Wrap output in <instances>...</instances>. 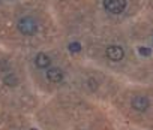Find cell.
<instances>
[{
    "label": "cell",
    "mask_w": 153,
    "mask_h": 130,
    "mask_svg": "<svg viewBox=\"0 0 153 130\" xmlns=\"http://www.w3.org/2000/svg\"><path fill=\"white\" fill-rule=\"evenodd\" d=\"M17 27H18V32L21 35H24V36H33L38 32L39 24H38V21L33 17H29L27 15V17H23V18L18 20Z\"/></svg>",
    "instance_id": "6da1fadb"
},
{
    "label": "cell",
    "mask_w": 153,
    "mask_h": 130,
    "mask_svg": "<svg viewBox=\"0 0 153 130\" xmlns=\"http://www.w3.org/2000/svg\"><path fill=\"white\" fill-rule=\"evenodd\" d=\"M126 0H104V8L110 14L119 15L126 9Z\"/></svg>",
    "instance_id": "7a4b0ae2"
},
{
    "label": "cell",
    "mask_w": 153,
    "mask_h": 130,
    "mask_svg": "<svg viewBox=\"0 0 153 130\" xmlns=\"http://www.w3.org/2000/svg\"><path fill=\"white\" fill-rule=\"evenodd\" d=\"M105 54H107V58L111 61H120L125 58V49L120 45H110Z\"/></svg>",
    "instance_id": "3957f363"
},
{
    "label": "cell",
    "mask_w": 153,
    "mask_h": 130,
    "mask_svg": "<svg viewBox=\"0 0 153 130\" xmlns=\"http://www.w3.org/2000/svg\"><path fill=\"white\" fill-rule=\"evenodd\" d=\"M131 105H132V108H134L135 111L144 112V111H147V109H149L150 102H149V99H147L146 96H135V97L132 99Z\"/></svg>",
    "instance_id": "277c9868"
},
{
    "label": "cell",
    "mask_w": 153,
    "mask_h": 130,
    "mask_svg": "<svg viewBox=\"0 0 153 130\" xmlns=\"http://www.w3.org/2000/svg\"><path fill=\"white\" fill-rule=\"evenodd\" d=\"M63 78H65V73H63L62 69H59V68H48V71H47V79L50 82H56L57 84V82H62Z\"/></svg>",
    "instance_id": "5b68a950"
},
{
    "label": "cell",
    "mask_w": 153,
    "mask_h": 130,
    "mask_svg": "<svg viewBox=\"0 0 153 130\" xmlns=\"http://www.w3.org/2000/svg\"><path fill=\"white\" fill-rule=\"evenodd\" d=\"M35 64H36L38 69H48L50 64H51V58H50V55L41 52L35 57Z\"/></svg>",
    "instance_id": "8992f818"
},
{
    "label": "cell",
    "mask_w": 153,
    "mask_h": 130,
    "mask_svg": "<svg viewBox=\"0 0 153 130\" xmlns=\"http://www.w3.org/2000/svg\"><path fill=\"white\" fill-rule=\"evenodd\" d=\"M3 82H5L6 85H9V87H14V85L18 84V78H17L14 73H9V75H5Z\"/></svg>",
    "instance_id": "52a82bcc"
},
{
    "label": "cell",
    "mask_w": 153,
    "mask_h": 130,
    "mask_svg": "<svg viewBox=\"0 0 153 130\" xmlns=\"http://www.w3.org/2000/svg\"><path fill=\"white\" fill-rule=\"evenodd\" d=\"M69 49H71L72 52H74V51H75V52H78V51H81V45H80L78 42H75V43H71Z\"/></svg>",
    "instance_id": "ba28073f"
}]
</instances>
